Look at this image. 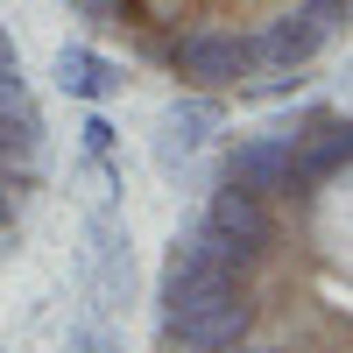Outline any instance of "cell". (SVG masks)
Instances as JSON below:
<instances>
[{
  "label": "cell",
  "mask_w": 353,
  "mask_h": 353,
  "mask_svg": "<svg viewBox=\"0 0 353 353\" xmlns=\"http://www.w3.org/2000/svg\"><path fill=\"white\" fill-rule=\"evenodd\" d=\"M156 353H353V106H290L226 141L170 233Z\"/></svg>",
  "instance_id": "obj_1"
},
{
  "label": "cell",
  "mask_w": 353,
  "mask_h": 353,
  "mask_svg": "<svg viewBox=\"0 0 353 353\" xmlns=\"http://www.w3.org/2000/svg\"><path fill=\"white\" fill-rule=\"evenodd\" d=\"M85 36L184 92L283 99L353 36V0H64Z\"/></svg>",
  "instance_id": "obj_2"
},
{
  "label": "cell",
  "mask_w": 353,
  "mask_h": 353,
  "mask_svg": "<svg viewBox=\"0 0 353 353\" xmlns=\"http://www.w3.org/2000/svg\"><path fill=\"white\" fill-rule=\"evenodd\" d=\"M50 184V128H43V99L28 85V64L0 21V261L14 254L28 212Z\"/></svg>",
  "instance_id": "obj_3"
},
{
  "label": "cell",
  "mask_w": 353,
  "mask_h": 353,
  "mask_svg": "<svg viewBox=\"0 0 353 353\" xmlns=\"http://www.w3.org/2000/svg\"><path fill=\"white\" fill-rule=\"evenodd\" d=\"M85 254H78V290L92 297V311H121L128 290H134V241H128V219L113 205H92L85 212Z\"/></svg>",
  "instance_id": "obj_4"
},
{
  "label": "cell",
  "mask_w": 353,
  "mask_h": 353,
  "mask_svg": "<svg viewBox=\"0 0 353 353\" xmlns=\"http://www.w3.org/2000/svg\"><path fill=\"white\" fill-rule=\"evenodd\" d=\"M50 78H57V92H64V99H78V106H113V99L128 92V64H121V57H113L106 43H92V36L57 43Z\"/></svg>",
  "instance_id": "obj_5"
},
{
  "label": "cell",
  "mask_w": 353,
  "mask_h": 353,
  "mask_svg": "<svg viewBox=\"0 0 353 353\" xmlns=\"http://www.w3.org/2000/svg\"><path fill=\"white\" fill-rule=\"evenodd\" d=\"M78 156H85V163H121V128L106 121V106H92V113L78 121Z\"/></svg>",
  "instance_id": "obj_6"
},
{
  "label": "cell",
  "mask_w": 353,
  "mask_h": 353,
  "mask_svg": "<svg viewBox=\"0 0 353 353\" xmlns=\"http://www.w3.org/2000/svg\"><path fill=\"white\" fill-rule=\"evenodd\" d=\"M64 346H71V353H121V332H113L106 311H99V318H71V325H64Z\"/></svg>",
  "instance_id": "obj_7"
}]
</instances>
